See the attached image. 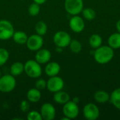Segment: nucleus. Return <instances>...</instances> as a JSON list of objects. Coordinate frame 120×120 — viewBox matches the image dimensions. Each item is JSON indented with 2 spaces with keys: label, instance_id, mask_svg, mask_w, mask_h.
Segmentation results:
<instances>
[{
  "label": "nucleus",
  "instance_id": "f257e3e1",
  "mask_svg": "<svg viewBox=\"0 0 120 120\" xmlns=\"http://www.w3.org/2000/svg\"><path fill=\"white\" fill-rule=\"evenodd\" d=\"M95 60L101 65L110 62L114 57V49L110 46H101L94 52Z\"/></svg>",
  "mask_w": 120,
  "mask_h": 120
},
{
  "label": "nucleus",
  "instance_id": "f03ea898",
  "mask_svg": "<svg viewBox=\"0 0 120 120\" xmlns=\"http://www.w3.org/2000/svg\"><path fill=\"white\" fill-rule=\"evenodd\" d=\"M24 72L30 78H39L42 74L41 65L34 60H29L24 64Z\"/></svg>",
  "mask_w": 120,
  "mask_h": 120
},
{
  "label": "nucleus",
  "instance_id": "7ed1b4c3",
  "mask_svg": "<svg viewBox=\"0 0 120 120\" xmlns=\"http://www.w3.org/2000/svg\"><path fill=\"white\" fill-rule=\"evenodd\" d=\"M16 86V80L12 75H4L0 77V91L3 93L11 92Z\"/></svg>",
  "mask_w": 120,
  "mask_h": 120
},
{
  "label": "nucleus",
  "instance_id": "20e7f679",
  "mask_svg": "<svg viewBox=\"0 0 120 120\" xmlns=\"http://www.w3.org/2000/svg\"><path fill=\"white\" fill-rule=\"evenodd\" d=\"M65 9L72 15H79L84 8L83 0H65Z\"/></svg>",
  "mask_w": 120,
  "mask_h": 120
},
{
  "label": "nucleus",
  "instance_id": "39448f33",
  "mask_svg": "<svg viewBox=\"0 0 120 120\" xmlns=\"http://www.w3.org/2000/svg\"><path fill=\"white\" fill-rule=\"evenodd\" d=\"M14 33V27L11 22L6 20H0V40L11 39Z\"/></svg>",
  "mask_w": 120,
  "mask_h": 120
},
{
  "label": "nucleus",
  "instance_id": "423d86ee",
  "mask_svg": "<svg viewBox=\"0 0 120 120\" xmlns=\"http://www.w3.org/2000/svg\"><path fill=\"white\" fill-rule=\"evenodd\" d=\"M53 40L56 46L63 49L69 46L72 39L70 35L68 32L65 31H58L54 34Z\"/></svg>",
  "mask_w": 120,
  "mask_h": 120
},
{
  "label": "nucleus",
  "instance_id": "0eeeda50",
  "mask_svg": "<svg viewBox=\"0 0 120 120\" xmlns=\"http://www.w3.org/2000/svg\"><path fill=\"white\" fill-rule=\"evenodd\" d=\"M63 112L64 116L67 117L70 120H72L78 117L79 109L77 103L70 100L68 102L63 105Z\"/></svg>",
  "mask_w": 120,
  "mask_h": 120
},
{
  "label": "nucleus",
  "instance_id": "6e6552de",
  "mask_svg": "<svg viewBox=\"0 0 120 120\" xmlns=\"http://www.w3.org/2000/svg\"><path fill=\"white\" fill-rule=\"evenodd\" d=\"M29 50L32 51H37L42 48L44 45V39L42 36L36 34H32L28 37L27 42L25 44Z\"/></svg>",
  "mask_w": 120,
  "mask_h": 120
},
{
  "label": "nucleus",
  "instance_id": "1a4fd4ad",
  "mask_svg": "<svg viewBox=\"0 0 120 120\" xmlns=\"http://www.w3.org/2000/svg\"><path fill=\"white\" fill-rule=\"evenodd\" d=\"M64 87L63 79L58 76L50 77V78L46 82L47 89L52 93H56L57 91H61Z\"/></svg>",
  "mask_w": 120,
  "mask_h": 120
},
{
  "label": "nucleus",
  "instance_id": "9d476101",
  "mask_svg": "<svg viewBox=\"0 0 120 120\" xmlns=\"http://www.w3.org/2000/svg\"><path fill=\"white\" fill-rule=\"evenodd\" d=\"M83 115L86 120H96L100 116V110L96 105L89 103L84 105L83 108Z\"/></svg>",
  "mask_w": 120,
  "mask_h": 120
},
{
  "label": "nucleus",
  "instance_id": "9b49d317",
  "mask_svg": "<svg viewBox=\"0 0 120 120\" xmlns=\"http://www.w3.org/2000/svg\"><path fill=\"white\" fill-rule=\"evenodd\" d=\"M40 113L42 119L45 120H53L56 117L55 107L50 103H44L40 110Z\"/></svg>",
  "mask_w": 120,
  "mask_h": 120
},
{
  "label": "nucleus",
  "instance_id": "f8f14e48",
  "mask_svg": "<svg viewBox=\"0 0 120 120\" xmlns=\"http://www.w3.org/2000/svg\"><path fill=\"white\" fill-rule=\"evenodd\" d=\"M69 25L70 29L74 32L76 33L82 32L85 27V23L84 20L78 15H73L70 18L69 22Z\"/></svg>",
  "mask_w": 120,
  "mask_h": 120
},
{
  "label": "nucleus",
  "instance_id": "ddd939ff",
  "mask_svg": "<svg viewBox=\"0 0 120 120\" xmlns=\"http://www.w3.org/2000/svg\"><path fill=\"white\" fill-rule=\"evenodd\" d=\"M51 58V53L49 50L46 49H40L37 51L35 54V60L40 65L48 63Z\"/></svg>",
  "mask_w": 120,
  "mask_h": 120
},
{
  "label": "nucleus",
  "instance_id": "4468645a",
  "mask_svg": "<svg viewBox=\"0 0 120 120\" xmlns=\"http://www.w3.org/2000/svg\"><path fill=\"white\" fill-rule=\"evenodd\" d=\"M60 71V65L56 62L48 63L45 67V73L49 77L58 75Z\"/></svg>",
  "mask_w": 120,
  "mask_h": 120
},
{
  "label": "nucleus",
  "instance_id": "2eb2a0df",
  "mask_svg": "<svg viewBox=\"0 0 120 120\" xmlns=\"http://www.w3.org/2000/svg\"><path fill=\"white\" fill-rule=\"evenodd\" d=\"M70 99V97L69 94L65 91H63L62 90L54 93L53 101L60 105H64L65 103L68 102Z\"/></svg>",
  "mask_w": 120,
  "mask_h": 120
},
{
  "label": "nucleus",
  "instance_id": "dca6fc26",
  "mask_svg": "<svg viewBox=\"0 0 120 120\" xmlns=\"http://www.w3.org/2000/svg\"><path fill=\"white\" fill-rule=\"evenodd\" d=\"M41 94L40 90L37 88L30 89L27 93V98L30 103H37L41 99Z\"/></svg>",
  "mask_w": 120,
  "mask_h": 120
},
{
  "label": "nucleus",
  "instance_id": "f3484780",
  "mask_svg": "<svg viewBox=\"0 0 120 120\" xmlns=\"http://www.w3.org/2000/svg\"><path fill=\"white\" fill-rule=\"evenodd\" d=\"M108 45L113 49L120 48V33L115 32L112 34L108 38Z\"/></svg>",
  "mask_w": 120,
  "mask_h": 120
},
{
  "label": "nucleus",
  "instance_id": "a211bd4d",
  "mask_svg": "<svg viewBox=\"0 0 120 120\" xmlns=\"http://www.w3.org/2000/svg\"><path fill=\"white\" fill-rule=\"evenodd\" d=\"M24 72V64L21 62H15L13 63L10 68L11 75L14 77L20 76Z\"/></svg>",
  "mask_w": 120,
  "mask_h": 120
},
{
  "label": "nucleus",
  "instance_id": "6ab92c4d",
  "mask_svg": "<svg viewBox=\"0 0 120 120\" xmlns=\"http://www.w3.org/2000/svg\"><path fill=\"white\" fill-rule=\"evenodd\" d=\"M12 38L16 44H25L28 37L25 32L22 31H17V32H14Z\"/></svg>",
  "mask_w": 120,
  "mask_h": 120
},
{
  "label": "nucleus",
  "instance_id": "aec40b11",
  "mask_svg": "<svg viewBox=\"0 0 120 120\" xmlns=\"http://www.w3.org/2000/svg\"><path fill=\"white\" fill-rule=\"evenodd\" d=\"M110 103L120 110V88L115 89L110 96Z\"/></svg>",
  "mask_w": 120,
  "mask_h": 120
},
{
  "label": "nucleus",
  "instance_id": "412c9836",
  "mask_svg": "<svg viewBox=\"0 0 120 120\" xmlns=\"http://www.w3.org/2000/svg\"><path fill=\"white\" fill-rule=\"evenodd\" d=\"M94 99L97 103H105L110 100V95L105 91H98L94 94Z\"/></svg>",
  "mask_w": 120,
  "mask_h": 120
},
{
  "label": "nucleus",
  "instance_id": "4be33fe9",
  "mask_svg": "<svg viewBox=\"0 0 120 120\" xmlns=\"http://www.w3.org/2000/svg\"><path fill=\"white\" fill-rule=\"evenodd\" d=\"M102 37L98 34H94L89 38V45L93 49H97L102 44Z\"/></svg>",
  "mask_w": 120,
  "mask_h": 120
},
{
  "label": "nucleus",
  "instance_id": "5701e85b",
  "mask_svg": "<svg viewBox=\"0 0 120 120\" xmlns=\"http://www.w3.org/2000/svg\"><path fill=\"white\" fill-rule=\"evenodd\" d=\"M47 25L44 21H38L35 25V30L37 34L44 36L47 32Z\"/></svg>",
  "mask_w": 120,
  "mask_h": 120
},
{
  "label": "nucleus",
  "instance_id": "b1692460",
  "mask_svg": "<svg viewBox=\"0 0 120 120\" xmlns=\"http://www.w3.org/2000/svg\"><path fill=\"white\" fill-rule=\"evenodd\" d=\"M69 46H70V51L74 53H79L82 49V44L80 43L79 41H78L77 39L71 40V41L69 44Z\"/></svg>",
  "mask_w": 120,
  "mask_h": 120
},
{
  "label": "nucleus",
  "instance_id": "393cba45",
  "mask_svg": "<svg viewBox=\"0 0 120 120\" xmlns=\"http://www.w3.org/2000/svg\"><path fill=\"white\" fill-rule=\"evenodd\" d=\"M82 13L83 17L86 20H92L96 17V12H95V11L94 9L91 8H83Z\"/></svg>",
  "mask_w": 120,
  "mask_h": 120
},
{
  "label": "nucleus",
  "instance_id": "a878e982",
  "mask_svg": "<svg viewBox=\"0 0 120 120\" xmlns=\"http://www.w3.org/2000/svg\"><path fill=\"white\" fill-rule=\"evenodd\" d=\"M9 58V53L4 48H0V67L4 65Z\"/></svg>",
  "mask_w": 120,
  "mask_h": 120
},
{
  "label": "nucleus",
  "instance_id": "bb28decb",
  "mask_svg": "<svg viewBox=\"0 0 120 120\" xmlns=\"http://www.w3.org/2000/svg\"><path fill=\"white\" fill-rule=\"evenodd\" d=\"M29 14L32 16H37L40 12V5L34 2L28 8Z\"/></svg>",
  "mask_w": 120,
  "mask_h": 120
},
{
  "label": "nucleus",
  "instance_id": "cd10ccee",
  "mask_svg": "<svg viewBox=\"0 0 120 120\" xmlns=\"http://www.w3.org/2000/svg\"><path fill=\"white\" fill-rule=\"evenodd\" d=\"M27 119L28 120H42V117L41 115V113L35 111V110H32L28 112L27 116Z\"/></svg>",
  "mask_w": 120,
  "mask_h": 120
},
{
  "label": "nucleus",
  "instance_id": "c85d7f7f",
  "mask_svg": "<svg viewBox=\"0 0 120 120\" xmlns=\"http://www.w3.org/2000/svg\"><path fill=\"white\" fill-rule=\"evenodd\" d=\"M35 86L39 90H43L46 88V82L44 79H39L35 83Z\"/></svg>",
  "mask_w": 120,
  "mask_h": 120
},
{
  "label": "nucleus",
  "instance_id": "c756f323",
  "mask_svg": "<svg viewBox=\"0 0 120 120\" xmlns=\"http://www.w3.org/2000/svg\"><path fill=\"white\" fill-rule=\"evenodd\" d=\"M20 108L21 111H22L23 112H27L29 110V109H30L29 101H21L20 105Z\"/></svg>",
  "mask_w": 120,
  "mask_h": 120
},
{
  "label": "nucleus",
  "instance_id": "7c9ffc66",
  "mask_svg": "<svg viewBox=\"0 0 120 120\" xmlns=\"http://www.w3.org/2000/svg\"><path fill=\"white\" fill-rule=\"evenodd\" d=\"M33 1H34V2H35V3H37V4H39V5H41V4H44L47 0H33Z\"/></svg>",
  "mask_w": 120,
  "mask_h": 120
},
{
  "label": "nucleus",
  "instance_id": "2f4dec72",
  "mask_svg": "<svg viewBox=\"0 0 120 120\" xmlns=\"http://www.w3.org/2000/svg\"><path fill=\"white\" fill-rule=\"evenodd\" d=\"M116 27H117V30L118 32H120V20H118V21L117 22V24H116Z\"/></svg>",
  "mask_w": 120,
  "mask_h": 120
},
{
  "label": "nucleus",
  "instance_id": "473e14b6",
  "mask_svg": "<svg viewBox=\"0 0 120 120\" xmlns=\"http://www.w3.org/2000/svg\"><path fill=\"white\" fill-rule=\"evenodd\" d=\"M72 101H73V102H75V103L78 104V103H79V98L78 97H75V98H73Z\"/></svg>",
  "mask_w": 120,
  "mask_h": 120
},
{
  "label": "nucleus",
  "instance_id": "72a5a7b5",
  "mask_svg": "<svg viewBox=\"0 0 120 120\" xmlns=\"http://www.w3.org/2000/svg\"><path fill=\"white\" fill-rule=\"evenodd\" d=\"M56 51L57 52H58V53H60V52H62V51H63V48L57 46V47H56Z\"/></svg>",
  "mask_w": 120,
  "mask_h": 120
},
{
  "label": "nucleus",
  "instance_id": "f704fd0d",
  "mask_svg": "<svg viewBox=\"0 0 120 120\" xmlns=\"http://www.w3.org/2000/svg\"><path fill=\"white\" fill-rule=\"evenodd\" d=\"M61 120H70L69 118H68L67 117H65H65H63V118H61Z\"/></svg>",
  "mask_w": 120,
  "mask_h": 120
},
{
  "label": "nucleus",
  "instance_id": "c9c22d12",
  "mask_svg": "<svg viewBox=\"0 0 120 120\" xmlns=\"http://www.w3.org/2000/svg\"><path fill=\"white\" fill-rule=\"evenodd\" d=\"M1 77V70H0V77Z\"/></svg>",
  "mask_w": 120,
  "mask_h": 120
}]
</instances>
